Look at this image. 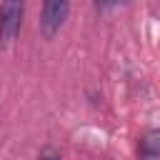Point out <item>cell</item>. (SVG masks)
I'll list each match as a JSON object with an SVG mask.
<instances>
[{
	"mask_svg": "<svg viewBox=\"0 0 160 160\" xmlns=\"http://www.w3.org/2000/svg\"><path fill=\"white\" fill-rule=\"evenodd\" d=\"M70 12V0H42V12H40V32L42 38H55V32L62 28Z\"/></svg>",
	"mask_w": 160,
	"mask_h": 160,
	"instance_id": "obj_2",
	"label": "cell"
},
{
	"mask_svg": "<svg viewBox=\"0 0 160 160\" xmlns=\"http://www.w3.org/2000/svg\"><path fill=\"white\" fill-rule=\"evenodd\" d=\"M38 160H60V152L58 150H52V148H45L42 152H40V158Z\"/></svg>",
	"mask_w": 160,
	"mask_h": 160,
	"instance_id": "obj_4",
	"label": "cell"
},
{
	"mask_svg": "<svg viewBox=\"0 0 160 160\" xmlns=\"http://www.w3.org/2000/svg\"><path fill=\"white\" fill-rule=\"evenodd\" d=\"M25 0H2L0 2V48H10L22 28Z\"/></svg>",
	"mask_w": 160,
	"mask_h": 160,
	"instance_id": "obj_1",
	"label": "cell"
},
{
	"mask_svg": "<svg viewBox=\"0 0 160 160\" xmlns=\"http://www.w3.org/2000/svg\"><path fill=\"white\" fill-rule=\"evenodd\" d=\"M125 0H95V10L98 12H108V10H112V8H118V5H122Z\"/></svg>",
	"mask_w": 160,
	"mask_h": 160,
	"instance_id": "obj_3",
	"label": "cell"
}]
</instances>
